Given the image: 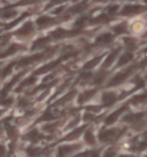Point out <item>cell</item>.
Wrapping results in <instances>:
<instances>
[{
	"mask_svg": "<svg viewBox=\"0 0 147 157\" xmlns=\"http://www.w3.org/2000/svg\"><path fill=\"white\" fill-rule=\"evenodd\" d=\"M81 148H82L81 144H74V142L65 144L59 147L56 151V157H71L76 153H78Z\"/></svg>",
	"mask_w": 147,
	"mask_h": 157,
	"instance_id": "1",
	"label": "cell"
},
{
	"mask_svg": "<svg viewBox=\"0 0 147 157\" xmlns=\"http://www.w3.org/2000/svg\"><path fill=\"white\" fill-rule=\"evenodd\" d=\"M121 135V131L117 128H109L105 130L99 134V140L104 144H110L113 141L118 139V136Z\"/></svg>",
	"mask_w": 147,
	"mask_h": 157,
	"instance_id": "2",
	"label": "cell"
},
{
	"mask_svg": "<svg viewBox=\"0 0 147 157\" xmlns=\"http://www.w3.org/2000/svg\"><path fill=\"white\" fill-rule=\"evenodd\" d=\"M132 69H133V68L131 67V68L124 70V71H122V72H118L116 76H114V77L110 79L108 86H115V85H120V84H122L124 80H126V78L129 77L130 75L132 74V71H133Z\"/></svg>",
	"mask_w": 147,
	"mask_h": 157,
	"instance_id": "3",
	"label": "cell"
},
{
	"mask_svg": "<svg viewBox=\"0 0 147 157\" xmlns=\"http://www.w3.org/2000/svg\"><path fill=\"white\" fill-rule=\"evenodd\" d=\"M144 6H140V5H126L123 7V9L121 10V15L123 16H130V15H137V14H140L144 12Z\"/></svg>",
	"mask_w": 147,
	"mask_h": 157,
	"instance_id": "4",
	"label": "cell"
},
{
	"mask_svg": "<svg viewBox=\"0 0 147 157\" xmlns=\"http://www.w3.org/2000/svg\"><path fill=\"white\" fill-rule=\"evenodd\" d=\"M34 32H35V26H34V23L32 22H26L24 23L23 25L16 31V35L18 37H23V38H26V37H29V36L34 35Z\"/></svg>",
	"mask_w": 147,
	"mask_h": 157,
	"instance_id": "5",
	"label": "cell"
},
{
	"mask_svg": "<svg viewBox=\"0 0 147 157\" xmlns=\"http://www.w3.org/2000/svg\"><path fill=\"white\" fill-rule=\"evenodd\" d=\"M113 39H114V36L109 32H106V33H101L100 36L97 37L95 39V45L97 46H107V45L112 44Z\"/></svg>",
	"mask_w": 147,
	"mask_h": 157,
	"instance_id": "6",
	"label": "cell"
},
{
	"mask_svg": "<svg viewBox=\"0 0 147 157\" xmlns=\"http://www.w3.org/2000/svg\"><path fill=\"white\" fill-rule=\"evenodd\" d=\"M55 22V20L51 16H46V15H44V16H40V17L37 18V21H36V24L39 26V28H42V29H45V28H47V26H51L54 24Z\"/></svg>",
	"mask_w": 147,
	"mask_h": 157,
	"instance_id": "7",
	"label": "cell"
},
{
	"mask_svg": "<svg viewBox=\"0 0 147 157\" xmlns=\"http://www.w3.org/2000/svg\"><path fill=\"white\" fill-rule=\"evenodd\" d=\"M22 48H23V46H21L20 44H16V43H15V44H12L10 46H8V47L5 49L4 53L0 54V59L10 56V55H13L15 53H18V51H21Z\"/></svg>",
	"mask_w": 147,
	"mask_h": 157,
	"instance_id": "8",
	"label": "cell"
},
{
	"mask_svg": "<svg viewBox=\"0 0 147 157\" xmlns=\"http://www.w3.org/2000/svg\"><path fill=\"white\" fill-rule=\"evenodd\" d=\"M117 100V94L115 92H106L102 94L101 101L105 105H112L113 103H115V101Z\"/></svg>",
	"mask_w": 147,
	"mask_h": 157,
	"instance_id": "9",
	"label": "cell"
},
{
	"mask_svg": "<svg viewBox=\"0 0 147 157\" xmlns=\"http://www.w3.org/2000/svg\"><path fill=\"white\" fill-rule=\"evenodd\" d=\"M18 15V10L14 8H6L0 10V18L1 20H10Z\"/></svg>",
	"mask_w": 147,
	"mask_h": 157,
	"instance_id": "10",
	"label": "cell"
},
{
	"mask_svg": "<svg viewBox=\"0 0 147 157\" xmlns=\"http://www.w3.org/2000/svg\"><path fill=\"white\" fill-rule=\"evenodd\" d=\"M132 60H133V54L130 52V51H128V52H125L120 59H118L117 66L118 67L125 66V64H128V63H129L130 61H132Z\"/></svg>",
	"mask_w": 147,
	"mask_h": 157,
	"instance_id": "11",
	"label": "cell"
},
{
	"mask_svg": "<svg viewBox=\"0 0 147 157\" xmlns=\"http://www.w3.org/2000/svg\"><path fill=\"white\" fill-rule=\"evenodd\" d=\"M118 53H120V48H117L115 51H113L110 54L108 55V57L105 60V63H104V68H109V67L112 66L114 61L116 60L117 55H118Z\"/></svg>",
	"mask_w": 147,
	"mask_h": 157,
	"instance_id": "12",
	"label": "cell"
},
{
	"mask_svg": "<svg viewBox=\"0 0 147 157\" xmlns=\"http://www.w3.org/2000/svg\"><path fill=\"white\" fill-rule=\"evenodd\" d=\"M84 139H85V142H86L87 144H90V146H93V144H95V142H97V136L94 135V132L92 131V130H87V131L85 132Z\"/></svg>",
	"mask_w": 147,
	"mask_h": 157,
	"instance_id": "13",
	"label": "cell"
},
{
	"mask_svg": "<svg viewBox=\"0 0 147 157\" xmlns=\"http://www.w3.org/2000/svg\"><path fill=\"white\" fill-rule=\"evenodd\" d=\"M94 93H95V90H89V91H85L84 93H82L81 95H79V102L81 103H84L85 101L87 100H90L92 96L94 95Z\"/></svg>",
	"mask_w": 147,
	"mask_h": 157,
	"instance_id": "14",
	"label": "cell"
},
{
	"mask_svg": "<svg viewBox=\"0 0 147 157\" xmlns=\"http://www.w3.org/2000/svg\"><path fill=\"white\" fill-rule=\"evenodd\" d=\"M123 41H124V45L126 46V48H128V49H133V48H136L137 41H136L133 38L126 37V38H124V39H123Z\"/></svg>",
	"mask_w": 147,
	"mask_h": 157,
	"instance_id": "15",
	"label": "cell"
},
{
	"mask_svg": "<svg viewBox=\"0 0 147 157\" xmlns=\"http://www.w3.org/2000/svg\"><path fill=\"white\" fill-rule=\"evenodd\" d=\"M86 9V5L85 4H79V5H76V6H74L73 8L70 9V14H79L84 12Z\"/></svg>",
	"mask_w": 147,
	"mask_h": 157,
	"instance_id": "16",
	"label": "cell"
},
{
	"mask_svg": "<svg viewBox=\"0 0 147 157\" xmlns=\"http://www.w3.org/2000/svg\"><path fill=\"white\" fill-rule=\"evenodd\" d=\"M114 32L116 33V35H122V33H125L126 32V25L125 23H120V24H117V25L114 26Z\"/></svg>",
	"mask_w": 147,
	"mask_h": 157,
	"instance_id": "17",
	"label": "cell"
},
{
	"mask_svg": "<svg viewBox=\"0 0 147 157\" xmlns=\"http://www.w3.org/2000/svg\"><path fill=\"white\" fill-rule=\"evenodd\" d=\"M117 10H118V6H112V7H109L108 10H107V15L108 16H113V15H115L117 13Z\"/></svg>",
	"mask_w": 147,
	"mask_h": 157,
	"instance_id": "18",
	"label": "cell"
},
{
	"mask_svg": "<svg viewBox=\"0 0 147 157\" xmlns=\"http://www.w3.org/2000/svg\"><path fill=\"white\" fill-rule=\"evenodd\" d=\"M0 157H6V147L0 144Z\"/></svg>",
	"mask_w": 147,
	"mask_h": 157,
	"instance_id": "19",
	"label": "cell"
},
{
	"mask_svg": "<svg viewBox=\"0 0 147 157\" xmlns=\"http://www.w3.org/2000/svg\"><path fill=\"white\" fill-rule=\"evenodd\" d=\"M65 1H67V0H51L50 6H51V5H60V4H62V2H65Z\"/></svg>",
	"mask_w": 147,
	"mask_h": 157,
	"instance_id": "20",
	"label": "cell"
},
{
	"mask_svg": "<svg viewBox=\"0 0 147 157\" xmlns=\"http://www.w3.org/2000/svg\"><path fill=\"white\" fill-rule=\"evenodd\" d=\"M39 0H24L23 2L24 4H36V2H38Z\"/></svg>",
	"mask_w": 147,
	"mask_h": 157,
	"instance_id": "21",
	"label": "cell"
},
{
	"mask_svg": "<svg viewBox=\"0 0 147 157\" xmlns=\"http://www.w3.org/2000/svg\"><path fill=\"white\" fill-rule=\"evenodd\" d=\"M120 157H131V156H128V155H124V156H120Z\"/></svg>",
	"mask_w": 147,
	"mask_h": 157,
	"instance_id": "22",
	"label": "cell"
},
{
	"mask_svg": "<svg viewBox=\"0 0 147 157\" xmlns=\"http://www.w3.org/2000/svg\"><path fill=\"white\" fill-rule=\"evenodd\" d=\"M144 2H145V4L147 5V0H144Z\"/></svg>",
	"mask_w": 147,
	"mask_h": 157,
	"instance_id": "23",
	"label": "cell"
},
{
	"mask_svg": "<svg viewBox=\"0 0 147 157\" xmlns=\"http://www.w3.org/2000/svg\"><path fill=\"white\" fill-rule=\"evenodd\" d=\"M1 113H2V110H0V115H1Z\"/></svg>",
	"mask_w": 147,
	"mask_h": 157,
	"instance_id": "24",
	"label": "cell"
},
{
	"mask_svg": "<svg viewBox=\"0 0 147 157\" xmlns=\"http://www.w3.org/2000/svg\"><path fill=\"white\" fill-rule=\"evenodd\" d=\"M130 1H132V0H130Z\"/></svg>",
	"mask_w": 147,
	"mask_h": 157,
	"instance_id": "25",
	"label": "cell"
}]
</instances>
